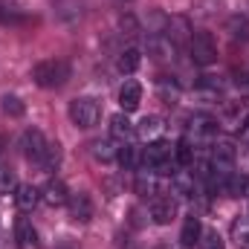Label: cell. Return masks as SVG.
<instances>
[{
  "label": "cell",
  "mask_w": 249,
  "mask_h": 249,
  "mask_svg": "<svg viewBox=\"0 0 249 249\" xmlns=\"http://www.w3.org/2000/svg\"><path fill=\"white\" fill-rule=\"evenodd\" d=\"M157 174H151V171H142L139 177H136V194H142V197H151L154 200V194H157V180H154Z\"/></svg>",
  "instance_id": "obj_32"
},
{
  "label": "cell",
  "mask_w": 249,
  "mask_h": 249,
  "mask_svg": "<svg viewBox=\"0 0 249 249\" xmlns=\"http://www.w3.org/2000/svg\"><path fill=\"white\" fill-rule=\"evenodd\" d=\"M177 50H180V47H177L165 32H151V38H148V53H151L157 61H168V58H174Z\"/></svg>",
  "instance_id": "obj_11"
},
{
  "label": "cell",
  "mask_w": 249,
  "mask_h": 249,
  "mask_svg": "<svg viewBox=\"0 0 249 249\" xmlns=\"http://www.w3.org/2000/svg\"><path fill=\"white\" fill-rule=\"evenodd\" d=\"M229 197H238V200H249V177L247 174H229L226 177V188H223Z\"/></svg>",
  "instance_id": "obj_25"
},
{
  "label": "cell",
  "mask_w": 249,
  "mask_h": 249,
  "mask_svg": "<svg viewBox=\"0 0 249 249\" xmlns=\"http://www.w3.org/2000/svg\"><path fill=\"white\" fill-rule=\"evenodd\" d=\"M232 241L241 249H249V220L247 217H241V220L232 223Z\"/></svg>",
  "instance_id": "obj_33"
},
{
  "label": "cell",
  "mask_w": 249,
  "mask_h": 249,
  "mask_svg": "<svg viewBox=\"0 0 249 249\" xmlns=\"http://www.w3.org/2000/svg\"><path fill=\"white\" fill-rule=\"evenodd\" d=\"M157 93L171 105V102L180 99V84H177L174 78H168V75H160V78H157Z\"/></svg>",
  "instance_id": "obj_28"
},
{
  "label": "cell",
  "mask_w": 249,
  "mask_h": 249,
  "mask_svg": "<svg viewBox=\"0 0 249 249\" xmlns=\"http://www.w3.org/2000/svg\"><path fill=\"white\" fill-rule=\"evenodd\" d=\"M116 160H119V165H122L124 171H136V168H142V148L130 145V142H122Z\"/></svg>",
  "instance_id": "obj_19"
},
{
  "label": "cell",
  "mask_w": 249,
  "mask_h": 249,
  "mask_svg": "<svg viewBox=\"0 0 249 249\" xmlns=\"http://www.w3.org/2000/svg\"><path fill=\"white\" fill-rule=\"evenodd\" d=\"M226 32L235 44H249V18L247 15H229L226 18Z\"/></svg>",
  "instance_id": "obj_17"
},
{
  "label": "cell",
  "mask_w": 249,
  "mask_h": 249,
  "mask_svg": "<svg viewBox=\"0 0 249 249\" xmlns=\"http://www.w3.org/2000/svg\"><path fill=\"white\" fill-rule=\"evenodd\" d=\"M0 110H3L6 116H12V119H20V116L26 113V107H23V102H20L18 96H12V93H6V96L0 99Z\"/></svg>",
  "instance_id": "obj_30"
},
{
  "label": "cell",
  "mask_w": 249,
  "mask_h": 249,
  "mask_svg": "<svg viewBox=\"0 0 249 249\" xmlns=\"http://www.w3.org/2000/svg\"><path fill=\"white\" fill-rule=\"evenodd\" d=\"M177 145L165 142V139H154L148 142V148H142V168L162 177V174H171L177 171Z\"/></svg>",
  "instance_id": "obj_1"
},
{
  "label": "cell",
  "mask_w": 249,
  "mask_h": 249,
  "mask_svg": "<svg viewBox=\"0 0 249 249\" xmlns=\"http://www.w3.org/2000/svg\"><path fill=\"white\" fill-rule=\"evenodd\" d=\"M18 188V177L9 165H0V194H12Z\"/></svg>",
  "instance_id": "obj_35"
},
{
  "label": "cell",
  "mask_w": 249,
  "mask_h": 249,
  "mask_svg": "<svg viewBox=\"0 0 249 249\" xmlns=\"http://www.w3.org/2000/svg\"><path fill=\"white\" fill-rule=\"evenodd\" d=\"M15 241H18L20 249H35L38 247V232H35L32 220H26V217H18V220H15Z\"/></svg>",
  "instance_id": "obj_14"
},
{
  "label": "cell",
  "mask_w": 249,
  "mask_h": 249,
  "mask_svg": "<svg viewBox=\"0 0 249 249\" xmlns=\"http://www.w3.org/2000/svg\"><path fill=\"white\" fill-rule=\"evenodd\" d=\"M90 154H93L96 162H113L119 157V148L113 145V139H96L90 145Z\"/></svg>",
  "instance_id": "obj_23"
},
{
  "label": "cell",
  "mask_w": 249,
  "mask_h": 249,
  "mask_svg": "<svg viewBox=\"0 0 249 249\" xmlns=\"http://www.w3.org/2000/svg\"><path fill=\"white\" fill-rule=\"evenodd\" d=\"M67 209H70V217H72L75 223H90V220H93V200H90L87 191H75V194H70Z\"/></svg>",
  "instance_id": "obj_8"
},
{
  "label": "cell",
  "mask_w": 249,
  "mask_h": 249,
  "mask_svg": "<svg viewBox=\"0 0 249 249\" xmlns=\"http://www.w3.org/2000/svg\"><path fill=\"white\" fill-rule=\"evenodd\" d=\"M200 238H203V223H200V217H197V214H188L186 223H183V232H180L183 247L191 249L194 244H200Z\"/></svg>",
  "instance_id": "obj_20"
},
{
  "label": "cell",
  "mask_w": 249,
  "mask_h": 249,
  "mask_svg": "<svg viewBox=\"0 0 249 249\" xmlns=\"http://www.w3.org/2000/svg\"><path fill=\"white\" fill-rule=\"evenodd\" d=\"M162 32L177 44V47H188V41H191V23H188V18H180V15H174V18H165V26H162Z\"/></svg>",
  "instance_id": "obj_10"
},
{
  "label": "cell",
  "mask_w": 249,
  "mask_h": 249,
  "mask_svg": "<svg viewBox=\"0 0 249 249\" xmlns=\"http://www.w3.org/2000/svg\"><path fill=\"white\" fill-rule=\"evenodd\" d=\"M162 119L160 116H145L142 122L136 124V136L139 139H145V142H154V139H160V133H162Z\"/></svg>",
  "instance_id": "obj_24"
},
{
  "label": "cell",
  "mask_w": 249,
  "mask_h": 249,
  "mask_svg": "<svg viewBox=\"0 0 249 249\" xmlns=\"http://www.w3.org/2000/svg\"><path fill=\"white\" fill-rule=\"evenodd\" d=\"M247 107L241 105V102H235V105H223V119H220V124H226L229 130H241V124H244V119H247Z\"/></svg>",
  "instance_id": "obj_22"
},
{
  "label": "cell",
  "mask_w": 249,
  "mask_h": 249,
  "mask_svg": "<svg viewBox=\"0 0 249 249\" xmlns=\"http://www.w3.org/2000/svg\"><path fill=\"white\" fill-rule=\"evenodd\" d=\"M151 217L157 226H168L174 217H177V200L162 194V197H154L151 200Z\"/></svg>",
  "instance_id": "obj_9"
},
{
  "label": "cell",
  "mask_w": 249,
  "mask_h": 249,
  "mask_svg": "<svg viewBox=\"0 0 249 249\" xmlns=\"http://www.w3.org/2000/svg\"><path fill=\"white\" fill-rule=\"evenodd\" d=\"M238 133H241V139H247V142H249V113H247V119H244V124H241V130H238Z\"/></svg>",
  "instance_id": "obj_38"
},
{
  "label": "cell",
  "mask_w": 249,
  "mask_h": 249,
  "mask_svg": "<svg viewBox=\"0 0 249 249\" xmlns=\"http://www.w3.org/2000/svg\"><path fill=\"white\" fill-rule=\"evenodd\" d=\"M41 200L50 206V209H61V206H67V200H70V191H67V186H64L61 180H47V186L41 188Z\"/></svg>",
  "instance_id": "obj_12"
},
{
  "label": "cell",
  "mask_w": 249,
  "mask_h": 249,
  "mask_svg": "<svg viewBox=\"0 0 249 249\" xmlns=\"http://www.w3.org/2000/svg\"><path fill=\"white\" fill-rule=\"evenodd\" d=\"M139 102H142V84H139V81H133V78L122 81V87H119V105H122V113L136 110V107H139Z\"/></svg>",
  "instance_id": "obj_13"
},
{
  "label": "cell",
  "mask_w": 249,
  "mask_h": 249,
  "mask_svg": "<svg viewBox=\"0 0 249 249\" xmlns=\"http://www.w3.org/2000/svg\"><path fill=\"white\" fill-rule=\"evenodd\" d=\"M55 18L64 23H72L81 18V0H55Z\"/></svg>",
  "instance_id": "obj_27"
},
{
  "label": "cell",
  "mask_w": 249,
  "mask_h": 249,
  "mask_svg": "<svg viewBox=\"0 0 249 249\" xmlns=\"http://www.w3.org/2000/svg\"><path fill=\"white\" fill-rule=\"evenodd\" d=\"M32 78L44 90H58L70 78V64L64 58H44V61H38L32 67Z\"/></svg>",
  "instance_id": "obj_2"
},
{
  "label": "cell",
  "mask_w": 249,
  "mask_h": 249,
  "mask_svg": "<svg viewBox=\"0 0 249 249\" xmlns=\"http://www.w3.org/2000/svg\"><path fill=\"white\" fill-rule=\"evenodd\" d=\"M235 145L232 142H226V139H217V142H212V154H209V165H212V171L214 174H223V177H229L232 171H235Z\"/></svg>",
  "instance_id": "obj_5"
},
{
  "label": "cell",
  "mask_w": 249,
  "mask_h": 249,
  "mask_svg": "<svg viewBox=\"0 0 249 249\" xmlns=\"http://www.w3.org/2000/svg\"><path fill=\"white\" fill-rule=\"evenodd\" d=\"M157 249H183V247H177V244H171V241H162V244H157Z\"/></svg>",
  "instance_id": "obj_39"
},
{
  "label": "cell",
  "mask_w": 249,
  "mask_h": 249,
  "mask_svg": "<svg viewBox=\"0 0 249 249\" xmlns=\"http://www.w3.org/2000/svg\"><path fill=\"white\" fill-rule=\"evenodd\" d=\"M44 171H55L58 165H61V145L58 142H50L47 145V154H44V160L38 162Z\"/></svg>",
  "instance_id": "obj_31"
},
{
  "label": "cell",
  "mask_w": 249,
  "mask_h": 249,
  "mask_svg": "<svg viewBox=\"0 0 249 249\" xmlns=\"http://www.w3.org/2000/svg\"><path fill=\"white\" fill-rule=\"evenodd\" d=\"M15 203L20 212H32L38 203H41V188H35L32 183H23V186L15 188Z\"/></svg>",
  "instance_id": "obj_18"
},
{
  "label": "cell",
  "mask_w": 249,
  "mask_h": 249,
  "mask_svg": "<svg viewBox=\"0 0 249 249\" xmlns=\"http://www.w3.org/2000/svg\"><path fill=\"white\" fill-rule=\"evenodd\" d=\"M217 127L220 122L209 113H191L188 116V139L191 142H209L217 136Z\"/></svg>",
  "instance_id": "obj_6"
},
{
  "label": "cell",
  "mask_w": 249,
  "mask_h": 249,
  "mask_svg": "<svg viewBox=\"0 0 249 249\" xmlns=\"http://www.w3.org/2000/svg\"><path fill=\"white\" fill-rule=\"evenodd\" d=\"M220 6H223V0H197L194 18H214L220 12Z\"/></svg>",
  "instance_id": "obj_34"
},
{
  "label": "cell",
  "mask_w": 249,
  "mask_h": 249,
  "mask_svg": "<svg viewBox=\"0 0 249 249\" xmlns=\"http://www.w3.org/2000/svg\"><path fill=\"white\" fill-rule=\"evenodd\" d=\"M186 50L197 67H209V64L217 61V44H214V35L212 32H194Z\"/></svg>",
  "instance_id": "obj_4"
},
{
  "label": "cell",
  "mask_w": 249,
  "mask_h": 249,
  "mask_svg": "<svg viewBox=\"0 0 249 249\" xmlns=\"http://www.w3.org/2000/svg\"><path fill=\"white\" fill-rule=\"evenodd\" d=\"M139 64H142V53H139L136 47L122 50V53H119V58H116V67H119V72H124V75L136 72V70H139Z\"/></svg>",
  "instance_id": "obj_26"
},
{
  "label": "cell",
  "mask_w": 249,
  "mask_h": 249,
  "mask_svg": "<svg viewBox=\"0 0 249 249\" xmlns=\"http://www.w3.org/2000/svg\"><path fill=\"white\" fill-rule=\"evenodd\" d=\"M200 249H226V244H223L217 229H206L203 238H200Z\"/></svg>",
  "instance_id": "obj_36"
},
{
  "label": "cell",
  "mask_w": 249,
  "mask_h": 249,
  "mask_svg": "<svg viewBox=\"0 0 249 249\" xmlns=\"http://www.w3.org/2000/svg\"><path fill=\"white\" fill-rule=\"evenodd\" d=\"M194 93L206 102H217L220 93H223V81L217 75H200V81L194 84Z\"/></svg>",
  "instance_id": "obj_15"
},
{
  "label": "cell",
  "mask_w": 249,
  "mask_h": 249,
  "mask_svg": "<svg viewBox=\"0 0 249 249\" xmlns=\"http://www.w3.org/2000/svg\"><path fill=\"white\" fill-rule=\"evenodd\" d=\"M194 160H197V142H191V139H180L177 142V162L180 165H194Z\"/></svg>",
  "instance_id": "obj_29"
},
{
  "label": "cell",
  "mask_w": 249,
  "mask_h": 249,
  "mask_svg": "<svg viewBox=\"0 0 249 249\" xmlns=\"http://www.w3.org/2000/svg\"><path fill=\"white\" fill-rule=\"evenodd\" d=\"M235 87L241 96H249V72H238L235 75Z\"/></svg>",
  "instance_id": "obj_37"
},
{
  "label": "cell",
  "mask_w": 249,
  "mask_h": 249,
  "mask_svg": "<svg viewBox=\"0 0 249 249\" xmlns=\"http://www.w3.org/2000/svg\"><path fill=\"white\" fill-rule=\"evenodd\" d=\"M171 188H174L177 197L191 200V197L197 194V177L188 174V171H174V174H171Z\"/></svg>",
  "instance_id": "obj_16"
},
{
  "label": "cell",
  "mask_w": 249,
  "mask_h": 249,
  "mask_svg": "<svg viewBox=\"0 0 249 249\" xmlns=\"http://www.w3.org/2000/svg\"><path fill=\"white\" fill-rule=\"evenodd\" d=\"M58 249H75V247H72L70 241H61V244H58Z\"/></svg>",
  "instance_id": "obj_40"
},
{
  "label": "cell",
  "mask_w": 249,
  "mask_h": 249,
  "mask_svg": "<svg viewBox=\"0 0 249 249\" xmlns=\"http://www.w3.org/2000/svg\"><path fill=\"white\" fill-rule=\"evenodd\" d=\"M110 136L119 139V142H127L130 136H136V124L130 122L124 113H116V116H110Z\"/></svg>",
  "instance_id": "obj_21"
},
{
  "label": "cell",
  "mask_w": 249,
  "mask_h": 249,
  "mask_svg": "<svg viewBox=\"0 0 249 249\" xmlns=\"http://www.w3.org/2000/svg\"><path fill=\"white\" fill-rule=\"evenodd\" d=\"M47 139H44V133L38 130V127H26L23 133H20V154L29 160V162H41L44 160V154H47Z\"/></svg>",
  "instance_id": "obj_7"
},
{
  "label": "cell",
  "mask_w": 249,
  "mask_h": 249,
  "mask_svg": "<svg viewBox=\"0 0 249 249\" xmlns=\"http://www.w3.org/2000/svg\"><path fill=\"white\" fill-rule=\"evenodd\" d=\"M67 116H70V122L75 124V127L90 130L93 124L99 122V116H102V105H99L93 96H78V99H72V102H70Z\"/></svg>",
  "instance_id": "obj_3"
}]
</instances>
